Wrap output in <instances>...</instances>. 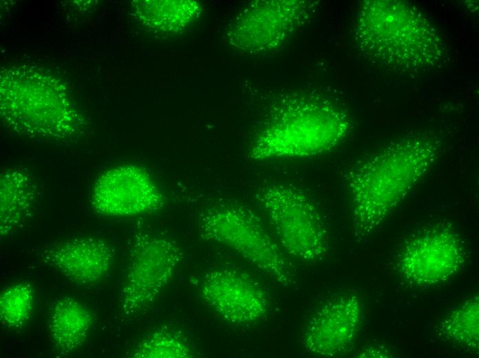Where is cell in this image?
Wrapping results in <instances>:
<instances>
[{
	"label": "cell",
	"instance_id": "5",
	"mask_svg": "<svg viewBox=\"0 0 479 358\" xmlns=\"http://www.w3.org/2000/svg\"><path fill=\"white\" fill-rule=\"evenodd\" d=\"M284 251L307 263L321 260L329 246V233L320 211L302 189L274 182L257 194Z\"/></svg>",
	"mask_w": 479,
	"mask_h": 358
},
{
	"label": "cell",
	"instance_id": "3",
	"mask_svg": "<svg viewBox=\"0 0 479 358\" xmlns=\"http://www.w3.org/2000/svg\"><path fill=\"white\" fill-rule=\"evenodd\" d=\"M350 125L345 112L328 99L286 96L271 107L250 156L257 161L315 156L339 145Z\"/></svg>",
	"mask_w": 479,
	"mask_h": 358
},
{
	"label": "cell",
	"instance_id": "13",
	"mask_svg": "<svg viewBox=\"0 0 479 358\" xmlns=\"http://www.w3.org/2000/svg\"><path fill=\"white\" fill-rule=\"evenodd\" d=\"M114 250L98 238H79L52 245L42 253V261L70 281L82 286L101 281L109 273Z\"/></svg>",
	"mask_w": 479,
	"mask_h": 358
},
{
	"label": "cell",
	"instance_id": "12",
	"mask_svg": "<svg viewBox=\"0 0 479 358\" xmlns=\"http://www.w3.org/2000/svg\"><path fill=\"white\" fill-rule=\"evenodd\" d=\"M1 112L8 123L31 136L65 138L75 134L82 118L63 98L21 96L3 100Z\"/></svg>",
	"mask_w": 479,
	"mask_h": 358
},
{
	"label": "cell",
	"instance_id": "14",
	"mask_svg": "<svg viewBox=\"0 0 479 358\" xmlns=\"http://www.w3.org/2000/svg\"><path fill=\"white\" fill-rule=\"evenodd\" d=\"M37 187L32 176L22 168L4 169L0 178V233L11 234L31 216Z\"/></svg>",
	"mask_w": 479,
	"mask_h": 358
},
{
	"label": "cell",
	"instance_id": "6",
	"mask_svg": "<svg viewBox=\"0 0 479 358\" xmlns=\"http://www.w3.org/2000/svg\"><path fill=\"white\" fill-rule=\"evenodd\" d=\"M182 258L178 243L162 234L140 231L134 236L120 289L125 317L145 310L173 277Z\"/></svg>",
	"mask_w": 479,
	"mask_h": 358
},
{
	"label": "cell",
	"instance_id": "7",
	"mask_svg": "<svg viewBox=\"0 0 479 358\" xmlns=\"http://www.w3.org/2000/svg\"><path fill=\"white\" fill-rule=\"evenodd\" d=\"M165 196L149 173L140 166L121 165L103 172L91 196L93 210L114 217L134 216L162 209Z\"/></svg>",
	"mask_w": 479,
	"mask_h": 358
},
{
	"label": "cell",
	"instance_id": "16",
	"mask_svg": "<svg viewBox=\"0 0 479 358\" xmlns=\"http://www.w3.org/2000/svg\"><path fill=\"white\" fill-rule=\"evenodd\" d=\"M443 337L478 354L479 298L474 296L453 310L439 325Z\"/></svg>",
	"mask_w": 479,
	"mask_h": 358
},
{
	"label": "cell",
	"instance_id": "1",
	"mask_svg": "<svg viewBox=\"0 0 479 358\" xmlns=\"http://www.w3.org/2000/svg\"><path fill=\"white\" fill-rule=\"evenodd\" d=\"M440 151L432 134L407 136L358 162L345 176L355 235L375 232L430 169Z\"/></svg>",
	"mask_w": 479,
	"mask_h": 358
},
{
	"label": "cell",
	"instance_id": "17",
	"mask_svg": "<svg viewBox=\"0 0 479 358\" xmlns=\"http://www.w3.org/2000/svg\"><path fill=\"white\" fill-rule=\"evenodd\" d=\"M193 355L190 343L179 331L162 327L142 339L132 349L135 358H189Z\"/></svg>",
	"mask_w": 479,
	"mask_h": 358
},
{
	"label": "cell",
	"instance_id": "10",
	"mask_svg": "<svg viewBox=\"0 0 479 358\" xmlns=\"http://www.w3.org/2000/svg\"><path fill=\"white\" fill-rule=\"evenodd\" d=\"M460 239L451 229L434 228L409 242L403 250L398 267L412 284L429 286L447 280L464 262Z\"/></svg>",
	"mask_w": 479,
	"mask_h": 358
},
{
	"label": "cell",
	"instance_id": "20",
	"mask_svg": "<svg viewBox=\"0 0 479 358\" xmlns=\"http://www.w3.org/2000/svg\"><path fill=\"white\" fill-rule=\"evenodd\" d=\"M388 353L386 352H381V350L379 349H366L363 350L359 355L360 357H388Z\"/></svg>",
	"mask_w": 479,
	"mask_h": 358
},
{
	"label": "cell",
	"instance_id": "8",
	"mask_svg": "<svg viewBox=\"0 0 479 358\" xmlns=\"http://www.w3.org/2000/svg\"><path fill=\"white\" fill-rule=\"evenodd\" d=\"M310 10L305 1L254 2L237 17L229 32L230 41L249 52L274 50L307 19Z\"/></svg>",
	"mask_w": 479,
	"mask_h": 358
},
{
	"label": "cell",
	"instance_id": "15",
	"mask_svg": "<svg viewBox=\"0 0 479 358\" xmlns=\"http://www.w3.org/2000/svg\"><path fill=\"white\" fill-rule=\"evenodd\" d=\"M93 318L76 299L63 296L54 304L49 319V330L54 350L65 357L78 349L87 339Z\"/></svg>",
	"mask_w": 479,
	"mask_h": 358
},
{
	"label": "cell",
	"instance_id": "11",
	"mask_svg": "<svg viewBox=\"0 0 479 358\" xmlns=\"http://www.w3.org/2000/svg\"><path fill=\"white\" fill-rule=\"evenodd\" d=\"M362 317L359 298L345 295L322 305L309 319L301 345L310 354L333 357L345 353L357 335Z\"/></svg>",
	"mask_w": 479,
	"mask_h": 358
},
{
	"label": "cell",
	"instance_id": "18",
	"mask_svg": "<svg viewBox=\"0 0 479 358\" xmlns=\"http://www.w3.org/2000/svg\"><path fill=\"white\" fill-rule=\"evenodd\" d=\"M34 289L30 284L19 283L8 286L0 295V319L11 330L23 327L33 308Z\"/></svg>",
	"mask_w": 479,
	"mask_h": 358
},
{
	"label": "cell",
	"instance_id": "2",
	"mask_svg": "<svg viewBox=\"0 0 479 358\" xmlns=\"http://www.w3.org/2000/svg\"><path fill=\"white\" fill-rule=\"evenodd\" d=\"M355 32L359 47L369 58L397 70H426L441 63L445 56L432 23L417 9L401 1H366Z\"/></svg>",
	"mask_w": 479,
	"mask_h": 358
},
{
	"label": "cell",
	"instance_id": "4",
	"mask_svg": "<svg viewBox=\"0 0 479 358\" xmlns=\"http://www.w3.org/2000/svg\"><path fill=\"white\" fill-rule=\"evenodd\" d=\"M197 230L207 241L233 250L286 288L297 286L293 266L258 217L235 204L206 208L197 218Z\"/></svg>",
	"mask_w": 479,
	"mask_h": 358
},
{
	"label": "cell",
	"instance_id": "19",
	"mask_svg": "<svg viewBox=\"0 0 479 358\" xmlns=\"http://www.w3.org/2000/svg\"><path fill=\"white\" fill-rule=\"evenodd\" d=\"M149 3L146 20L151 25L164 31H175L184 28L200 14V8L193 1H157Z\"/></svg>",
	"mask_w": 479,
	"mask_h": 358
},
{
	"label": "cell",
	"instance_id": "9",
	"mask_svg": "<svg viewBox=\"0 0 479 358\" xmlns=\"http://www.w3.org/2000/svg\"><path fill=\"white\" fill-rule=\"evenodd\" d=\"M200 293L206 304L231 324L258 322L269 313V300L264 288L235 270L217 269L205 274Z\"/></svg>",
	"mask_w": 479,
	"mask_h": 358
}]
</instances>
